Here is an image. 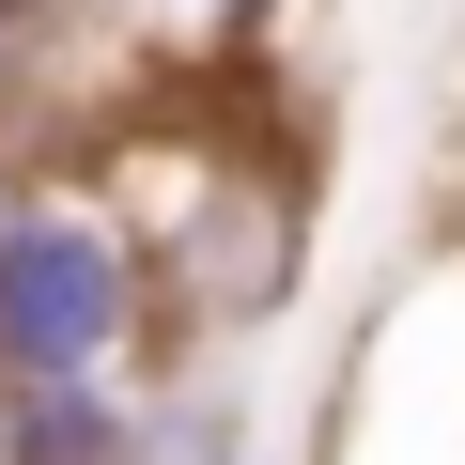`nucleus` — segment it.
I'll use <instances>...</instances> for the list:
<instances>
[{"mask_svg": "<svg viewBox=\"0 0 465 465\" xmlns=\"http://www.w3.org/2000/svg\"><path fill=\"white\" fill-rule=\"evenodd\" d=\"M47 171H63V140H47V124H32V109H16V124H0V217H16V202H32V186H47Z\"/></svg>", "mask_w": 465, "mask_h": 465, "instance_id": "6", "label": "nucleus"}, {"mask_svg": "<svg viewBox=\"0 0 465 465\" xmlns=\"http://www.w3.org/2000/svg\"><path fill=\"white\" fill-rule=\"evenodd\" d=\"M124 450H140V372L0 388V465H124Z\"/></svg>", "mask_w": 465, "mask_h": 465, "instance_id": "3", "label": "nucleus"}, {"mask_svg": "<svg viewBox=\"0 0 465 465\" xmlns=\"http://www.w3.org/2000/svg\"><path fill=\"white\" fill-rule=\"evenodd\" d=\"M109 186H124L140 264H155V357H232V341H264L295 311V280H311V171L295 155L217 124L171 171L109 155Z\"/></svg>", "mask_w": 465, "mask_h": 465, "instance_id": "1", "label": "nucleus"}, {"mask_svg": "<svg viewBox=\"0 0 465 465\" xmlns=\"http://www.w3.org/2000/svg\"><path fill=\"white\" fill-rule=\"evenodd\" d=\"M63 372H155V264L109 171H47L0 217V388Z\"/></svg>", "mask_w": 465, "mask_h": 465, "instance_id": "2", "label": "nucleus"}, {"mask_svg": "<svg viewBox=\"0 0 465 465\" xmlns=\"http://www.w3.org/2000/svg\"><path fill=\"white\" fill-rule=\"evenodd\" d=\"M140 16H155V32H186V47H217V63H249L295 0H140Z\"/></svg>", "mask_w": 465, "mask_h": 465, "instance_id": "4", "label": "nucleus"}, {"mask_svg": "<svg viewBox=\"0 0 465 465\" xmlns=\"http://www.w3.org/2000/svg\"><path fill=\"white\" fill-rule=\"evenodd\" d=\"M249 465H264V450H249Z\"/></svg>", "mask_w": 465, "mask_h": 465, "instance_id": "8", "label": "nucleus"}, {"mask_svg": "<svg viewBox=\"0 0 465 465\" xmlns=\"http://www.w3.org/2000/svg\"><path fill=\"white\" fill-rule=\"evenodd\" d=\"M311 16H326V0H311Z\"/></svg>", "mask_w": 465, "mask_h": 465, "instance_id": "7", "label": "nucleus"}, {"mask_svg": "<svg viewBox=\"0 0 465 465\" xmlns=\"http://www.w3.org/2000/svg\"><path fill=\"white\" fill-rule=\"evenodd\" d=\"M47 16H63V0H0V124H47Z\"/></svg>", "mask_w": 465, "mask_h": 465, "instance_id": "5", "label": "nucleus"}]
</instances>
